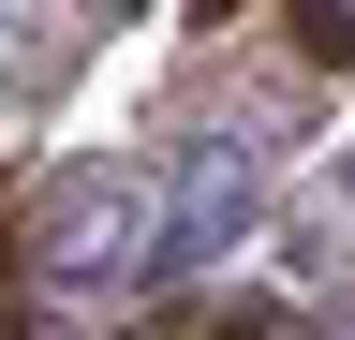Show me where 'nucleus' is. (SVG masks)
Wrapping results in <instances>:
<instances>
[{
	"label": "nucleus",
	"mask_w": 355,
	"mask_h": 340,
	"mask_svg": "<svg viewBox=\"0 0 355 340\" xmlns=\"http://www.w3.org/2000/svg\"><path fill=\"white\" fill-rule=\"evenodd\" d=\"M0 340H15V222H0Z\"/></svg>",
	"instance_id": "nucleus-2"
},
{
	"label": "nucleus",
	"mask_w": 355,
	"mask_h": 340,
	"mask_svg": "<svg viewBox=\"0 0 355 340\" xmlns=\"http://www.w3.org/2000/svg\"><path fill=\"white\" fill-rule=\"evenodd\" d=\"M163 340H296V325H282V311H178Z\"/></svg>",
	"instance_id": "nucleus-1"
}]
</instances>
